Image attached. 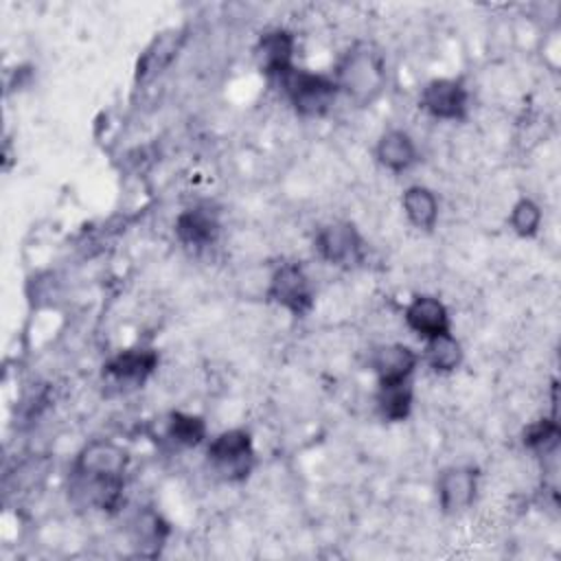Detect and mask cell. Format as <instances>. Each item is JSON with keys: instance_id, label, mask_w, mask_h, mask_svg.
Listing matches in <instances>:
<instances>
[{"instance_id": "obj_1", "label": "cell", "mask_w": 561, "mask_h": 561, "mask_svg": "<svg viewBox=\"0 0 561 561\" xmlns=\"http://www.w3.org/2000/svg\"><path fill=\"white\" fill-rule=\"evenodd\" d=\"M129 451L110 438L88 440L72 460V478L85 502L99 511L114 513L121 506Z\"/></svg>"}, {"instance_id": "obj_2", "label": "cell", "mask_w": 561, "mask_h": 561, "mask_svg": "<svg viewBox=\"0 0 561 561\" xmlns=\"http://www.w3.org/2000/svg\"><path fill=\"white\" fill-rule=\"evenodd\" d=\"M333 79L340 88V96L355 107H370L386 90V61L373 46L355 44L335 64Z\"/></svg>"}, {"instance_id": "obj_3", "label": "cell", "mask_w": 561, "mask_h": 561, "mask_svg": "<svg viewBox=\"0 0 561 561\" xmlns=\"http://www.w3.org/2000/svg\"><path fill=\"white\" fill-rule=\"evenodd\" d=\"M278 83L291 110L300 118H322L340 99V88L333 75L327 72H313L296 66Z\"/></svg>"}, {"instance_id": "obj_4", "label": "cell", "mask_w": 561, "mask_h": 561, "mask_svg": "<svg viewBox=\"0 0 561 561\" xmlns=\"http://www.w3.org/2000/svg\"><path fill=\"white\" fill-rule=\"evenodd\" d=\"M206 462L224 482H243L256 465L254 438L245 427H230L206 445Z\"/></svg>"}, {"instance_id": "obj_5", "label": "cell", "mask_w": 561, "mask_h": 561, "mask_svg": "<svg viewBox=\"0 0 561 561\" xmlns=\"http://www.w3.org/2000/svg\"><path fill=\"white\" fill-rule=\"evenodd\" d=\"M263 300L285 309L294 318L309 316L316 305V289L302 263L283 261L274 265L270 270Z\"/></svg>"}, {"instance_id": "obj_6", "label": "cell", "mask_w": 561, "mask_h": 561, "mask_svg": "<svg viewBox=\"0 0 561 561\" xmlns=\"http://www.w3.org/2000/svg\"><path fill=\"white\" fill-rule=\"evenodd\" d=\"M313 250L320 261L340 270H353L366 261L368 245L353 221L337 219L316 230Z\"/></svg>"}, {"instance_id": "obj_7", "label": "cell", "mask_w": 561, "mask_h": 561, "mask_svg": "<svg viewBox=\"0 0 561 561\" xmlns=\"http://www.w3.org/2000/svg\"><path fill=\"white\" fill-rule=\"evenodd\" d=\"M469 101L471 92L462 77H434L419 92V110L445 123L467 121Z\"/></svg>"}, {"instance_id": "obj_8", "label": "cell", "mask_w": 561, "mask_h": 561, "mask_svg": "<svg viewBox=\"0 0 561 561\" xmlns=\"http://www.w3.org/2000/svg\"><path fill=\"white\" fill-rule=\"evenodd\" d=\"M160 353L151 346H129L114 353L101 368L103 381L118 386L123 392L142 388L145 381L156 373Z\"/></svg>"}, {"instance_id": "obj_9", "label": "cell", "mask_w": 561, "mask_h": 561, "mask_svg": "<svg viewBox=\"0 0 561 561\" xmlns=\"http://www.w3.org/2000/svg\"><path fill=\"white\" fill-rule=\"evenodd\" d=\"M480 469L473 465H449L436 476L438 508L454 517L471 508L478 497Z\"/></svg>"}, {"instance_id": "obj_10", "label": "cell", "mask_w": 561, "mask_h": 561, "mask_svg": "<svg viewBox=\"0 0 561 561\" xmlns=\"http://www.w3.org/2000/svg\"><path fill=\"white\" fill-rule=\"evenodd\" d=\"M294 55H296V35L283 26L263 31L256 37L252 48L256 68L261 70V75L274 81H280L291 68H296Z\"/></svg>"}, {"instance_id": "obj_11", "label": "cell", "mask_w": 561, "mask_h": 561, "mask_svg": "<svg viewBox=\"0 0 561 561\" xmlns=\"http://www.w3.org/2000/svg\"><path fill=\"white\" fill-rule=\"evenodd\" d=\"M421 364V353L403 342L377 344L368 353V368L377 379V386L412 381Z\"/></svg>"}, {"instance_id": "obj_12", "label": "cell", "mask_w": 561, "mask_h": 561, "mask_svg": "<svg viewBox=\"0 0 561 561\" xmlns=\"http://www.w3.org/2000/svg\"><path fill=\"white\" fill-rule=\"evenodd\" d=\"M403 320L405 327L423 342L451 331V316L447 305L430 294L412 296L403 307Z\"/></svg>"}, {"instance_id": "obj_13", "label": "cell", "mask_w": 561, "mask_h": 561, "mask_svg": "<svg viewBox=\"0 0 561 561\" xmlns=\"http://www.w3.org/2000/svg\"><path fill=\"white\" fill-rule=\"evenodd\" d=\"M184 42H186V28H167L162 33H156V37L138 55L136 70H134L136 83H147L160 72H164L180 55Z\"/></svg>"}, {"instance_id": "obj_14", "label": "cell", "mask_w": 561, "mask_h": 561, "mask_svg": "<svg viewBox=\"0 0 561 561\" xmlns=\"http://www.w3.org/2000/svg\"><path fill=\"white\" fill-rule=\"evenodd\" d=\"M375 160L390 173H408L419 164L421 153L410 131L390 127L375 142Z\"/></svg>"}, {"instance_id": "obj_15", "label": "cell", "mask_w": 561, "mask_h": 561, "mask_svg": "<svg viewBox=\"0 0 561 561\" xmlns=\"http://www.w3.org/2000/svg\"><path fill=\"white\" fill-rule=\"evenodd\" d=\"M173 232L182 245L202 250V248L213 245L219 239L221 224H219L215 210H210L206 206H193V208L182 210L175 217Z\"/></svg>"}, {"instance_id": "obj_16", "label": "cell", "mask_w": 561, "mask_h": 561, "mask_svg": "<svg viewBox=\"0 0 561 561\" xmlns=\"http://www.w3.org/2000/svg\"><path fill=\"white\" fill-rule=\"evenodd\" d=\"M169 535H171L169 522H164L160 513L149 508L138 513L129 524V541L136 554L140 557H158Z\"/></svg>"}, {"instance_id": "obj_17", "label": "cell", "mask_w": 561, "mask_h": 561, "mask_svg": "<svg viewBox=\"0 0 561 561\" xmlns=\"http://www.w3.org/2000/svg\"><path fill=\"white\" fill-rule=\"evenodd\" d=\"M401 208L410 226H414L421 232H432L438 224V215H440L438 197L432 188L423 184H412L403 191Z\"/></svg>"}, {"instance_id": "obj_18", "label": "cell", "mask_w": 561, "mask_h": 561, "mask_svg": "<svg viewBox=\"0 0 561 561\" xmlns=\"http://www.w3.org/2000/svg\"><path fill=\"white\" fill-rule=\"evenodd\" d=\"M465 351L460 340L449 331L423 342L421 362L436 375H451L462 366Z\"/></svg>"}, {"instance_id": "obj_19", "label": "cell", "mask_w": 561, "mask_h": 561, "mask_svg": "<svg viewBox=\"0 0 561 561\" xmlns=\"http://www.w3.org/2000/svg\"><path fill=\"white\" fill-rule=\"evenodd\" d=\"M414 408L412 381L383 383L375 392V410L383 423H403L410 419Z\"/></svg>"}, {"instance_id": "obj_20", "label": "cell", "mask_w": 561, "mask_h": 561, "mask_svg": "<svg viewBox=\"0 0 561 561\" xmlns=\"http://www.w3.org/2000/svg\"><path fill=\"white\" fill-rule=\"evenodd\" d=\"M164 436L175 447L195 449L208 440V425L202 414L171 410L164 421Z\"/></svg>"}, {"instance_id": "obj_21", "label": "cell", "mask_w": 561, "mask_h": 561, "mask_svg": "<svg viewBox=\"0 0 561 561\" xmlns=\"http://www.w3.org/2000/svg\"><path fill=\"white\" fill-rule=\"evenodd\" d=\"M522 445L524 449L533 451L535 456H554L561 445V425L557 416H541L537 421H530L522 430Z\"/></svg>"}, {"instance_id": "obj_22", "label": "cell", "mask_w": 561, "mask_h": 561, "mask_svg": "<svg viewBox=\"0 0 561 561\" xmlns=\"http://www.w3.org/2000/svg\"><path fill=\"white\" fill-rule=\"evenodd\" d=\"M541 221H543L541 206L533 197L522 195L511 206L508 226L519 239H535L541 230Z\"/></svg>"}]
</instances>
